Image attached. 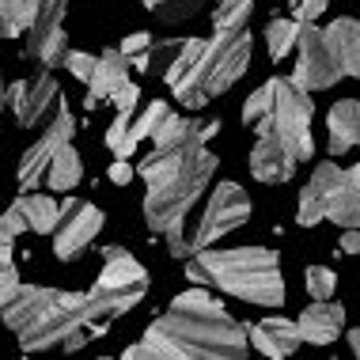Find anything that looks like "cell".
I'll use <instances>...</instances> for the list:
<instances>
[{"instance_id":"1","label":"cell","mask_w":360,"mask_h":360,"mask_svg":"<svg viewBox=\"0 0 360 360\" xmlns=\"http://www.w3.org/2000/svg\"><path fill=\"white\" fill-rule=\"evenodd\" d=\"M247 326L224 311V304L205 288L179 292L160 319H152L144 338L125 349V360H239L247 356Z\"/></svg>"},{"instance_id":"23","label":"cell","mask_w":360,"mask_h":360,"mask_svg":"<svg viewBox=\"0 0 360 360\" xmlns=\"http://www.w3.org/2000/svg\"><path fill=\"white\" fill-rule=\"evenodd\" d=\"M80 179H84V160H80V152H76V144L69 141L53 152L50 167H46V186L57 190V193H69V190L80 186Z\"/></svg>"},{"instance_id":"15","label":"cell","mask_w":360,"mask_h":360,"mask_svg":"<svg viewBox=\"0 0 360 360\" xmlns=\"http://www.w3.org/2000/svg\"><path fill=\"white\" fill-rule=\"evenodd\" d=\"M247 342L255 345L262 356L285 360V356H292L300 345H304V338H300V326L292 323V319L269 315V319H258V323L247 326Z\"/></svg>"},{"instance_id":"12","label":"cell","mask_w":360,"mask_h":360,"mask_svg":"<svg viewBox=\"0 0 360 360\" xmlns=\"http://www.w3.org/2000/svg\"><path fill=\"white\" fill-rule=\"evenodd\" d=\"M65 12H69V0H38L34 23L27 27V42L23 53L38 61L42 69L61 65V57L69 53V34H65Z\"/></svg>"},{"instance_id":"30","label":"cell","mask_w":360,"mask_h":360,"mask_svg":"<svg viewBox=\"0 0 360 360\" xmlns=\"http://www.w3.org/2000/svg\"><path fill=\"white\" fill-rule=\"evenodd\" d=\"M182 42H186V38H152V46H148V72H155V76L167 72V65L182 53Z\"/></svg>"},{"instance_id":"8","label":"cell","mask_w":360,"mask_h":360,"mask_svg":"<svg viewBox=\"0 0 360 360\" xmlns=\"http://www.w3.org/2000/svg\"><path fill=\"white\" fill-rule=\"evenodd\" d=\"M87 326H91V307H87V292H61L53 307L19 334L23 353H76L87 345Z\"/></svg>"},{"instance_id":"16","label":"cell","mask_w":360,"mask_h":360,"mask_svg":"<svg viewBox=\"0 0 360 360\" xmlns=\"http://www.w3.org/2000/svg\"><path fill=\"white\" fill-rule=\"evenodd\" d=\"M338 179H342V167H338L334 160L319 163V167L311 171L307 186L300 190V209H296V220L304 224V228H315L319 220H326V209H330V198H334V190H338Z\"/></svg>"},{"instance_id":"17","label":"cell","mask_w":360,"mask_h":360,"mask_svg":"<svg viewBox=\"0 0 360 360\" xmlns=\"http://www.w3.org/2000/svg\"><path fill=\"white\" fill-rule=\"evenodd\" d=\"M296 326H300V338H304V342L330 345V342H338V338L345 334V307L338 304L334 296L330 300H311V304L300 311Z\"/></svg>"},{"instance_id":"3","label":"cell","mask_w":360,"mask_h":360,"mask_svg":"<svg viewBox=\"0 0 360 360\" xmlns=\"http://www.w3.org/2000/svg\"><path fill=\"white\" fill-rule=\"evenodd\" d=\"M186 277L193 285H212L258 307L285 304V274L274 247H205L186 258Z\"/></svg>"},{"instance_id":"39","label":"cell","mask_w":360,"mask_h":360,"mask_svg":"<svg viewBox=\"0 0 360 360\" xmlns=\"http://www.w3.org/2000/svg\"><path fill=\"white\" fill-rule=\"evenodd\" d=\"M349 349H353V353L360 356V326H356V330H349Z\"/></svg>"},{"instance_id":"2","label":"cell","mask_w":360,"mask_h":360,"mask_svg":"<svg viewBox=\"0 0 360 360\" xmlns=\"http://www.w3.org/2000/svg\"><path fill=\"white\" fill-rule=\"evenodd\" d=\"M250 50H255V38L247 27L217 31L212 38H186L163 80L182 106L201 110L250 69Z\"/></svg>"},{"instance_id":"31","label":"cell","mask_w":360,"mask_h":360,"mask_svg":"<svg viewBox=\"0 0 360 360\" xmlns=\"http://www.w3.org/2000/svg\"><path fill=\"white\" fill-rule=\"evenodd\" d=\"M304 288L311 300H330L338 288V274L330 266H307L304 269Z\"/></svg>"},{"instance_id":"24","label":"cell","mask_w":360,"mask_h":360,"mask_svg":"<svg viewBox=\"0 0 360 360\" xmlns=\"http://www.w3.org/2000/svg\"><path fill=\"white\" fill-rule=\"evenodd\" d=\"M15 205L23 209V220H27V231H38V236H53L57 228V217H61V205L50 198V193H19Z\"/></svg>"},{"instance_id":"21","label":"cell","mask_w":360,"mask_h":360,"mask_svg":"<svg viewBox=\"0 0 360 360\" xmlns=\"http://www.w3.org/2000/svg\"><path fill=\"white\" fill-rule=\"evenodd\" d=\"M326 129H330V155H345L360 144V103L356 99H338L326 110Z\"/></svg>"},{"instance_id":"18","label":"cell","mask_w":360,"mask_h":360,"mask_svg":"<svg viewBox=\"0 0 360 360\" xmlns=\"http://www.w3.org/2000/svg\"><path fill=\"white\" fill-rule=\"evenodd\" d=\"M129 69H133V65L125 61V53L118 50V46L95 53V72H91V80H87L84 110H99V106L110 99V95L118 91L125 80H129Z\"/></svg>"},{"instance_id":"36","label":"cell","mask_w":360,"mask_h":360,"mask_svg":"<svg viewBox=\"0 0 360 360\" xmlns=\"http://www.w3.org/2000/svg\"><path fill=\"white\" fill-rule=\"evenodd\" d=\"M15 285H19V269H15V262H0V304H4V300L15 292Z\"/></svg>"},{"instance_id":"25","label":"cell","mask_w":360,"mask_h":360,"mask_svg":"<svg viewBox=\"0 0 360 360\" xmlns=\"http://www.w3.org/2000/svg\"><path fill=\"white\" fill-rule=\"evenodd\" d=\"M171 114H174V110H171V106L163 103V99H152L148 106H141V110L133 114V122H129V137H125V160L137 152L141 141H152L155 133L163 129V122H167Z\"/></svg>"},{"instance_id":"11","label":"cell","mask_w":360,"mask_h":360,"mask_svg":"<svg viewBox=\"0 0 360 360\" xmlns=\"http://www.w3.org/2000/svg\"><path fill=\"white\" fill-rule=\"evenodd\" d=\"M103 209H95L91 201L84 198H65L61 201V217H57V228H53V255L57 262H80L87 250H91L95 236L103 231Z\"/></svg>"},{"instance_id":"10","label":"cell","mask_w":360,"mask_h":360,"mask_svg":"<svg viewBox=\"0 0 360 360\" xmlns=\"http://www.w3.org/2000/svg\"><path fill=\"white\" fill-rule=\"evenodd\" d=\"M296 65H292V84H300L304 91H330L338 80H345L338 69L334 53H330L323 27L315 19H300V34H296Z\"/></svg>"},{"instance_id":"22","label":"cell","mask_w":360,"mask_h":360,"mask_svg":"<svg viewBox=\"0 0 360 360\" xmlns=\"http://www.w3.org/2000/svg\"><path fill=\"white\" fill-rule=\"evenodd\" d=\"M326 220H334L338 228H360V163L342 171L338 190H334V198H330Z\"/></svg>"},{"instance_id":"32","label":"cell","mask_w":360,"mask_h":360,"mask_svg":"<svg viewBox=\"0 0 360 360\" xmlns=\"http://www.w3.org/2000/svg\"><path fill=\"white\" fill-rule=\"evenodd\" d=\"M148 46H152V34H148V31H133V34L122 38L118 50L125 53V61H129L133 69L148 72Z\"/></svg>"},{"instance_id":"40","label":"cell","mask_w":360,"mask_h":360,"mask_svg":"<svg viewBox=\"0 0 360 360\" xmlns=\"http://www.w3.org/2000/svg\"><path fill=\"white\" fill-rule=\"evenodd\" d=\"M4 106H8V84H4V76H0V114H4Z\"/></svg>"},{"instance_id":"20","label":"cell","mask_w":360,"mask_h":360,"mask_svg":"<svg viewBox=\"0 0 360 360\" xmlns=\"http://www.w3.org/2000/svg\"><path fill=\"white\" fill-rule=\"evenodd\" d=\"M296 155H288L274 137H258L255 148H250V174H255L258 182H269V186H277V182H288L292 174H296Z\"/></svg>"},{"instance_id":"38","label":"cell","mask_w":360,"mask_h":360,"mask_svg":"<svg viewBox=\"0 0 360 360\" xmlns=\"http://www.w3.org/2000/svg\"><path fill=\"white\" fill-rule=\"evenodd\" d=\"M342 250H345V255H360V228H345Z\"/></svg>"},{"instance_id":"19","label":"cell","mask_w":360,"mask_h":360,"mask_svg":"<svg viewBox=\"0 0 360 360\" xmlns=\"http://www.w3.org/2000/svg\"><path fill=\"white\" fill-rule=\"evenodd\" d=\"M323 38H326V46H330V53H334L342 76L360 80V23L356 19L353 15H338L330 27H323Z\"/></svg>"},{"instance_id":"34","label":"cell","mask_w":360,"mask_h":360,"mask_svg":"<svg viewBox=\"0 0 360 360\" xmlns=\"http://www.w3.org/2000/svg\"><path fill=\"white\" fill-rule=\"evenodd\" d=\"M61 65L76 76V80H84V84L91 80V72H95V57L84 53V50H69V53L61 57Z\"/></svg>"},{"instance_id":"9","label":"cell","mask_w":360,"mask_h":360,"mask_svg":"<svg viewBox=\"0 0 360 360\" xmlns=\"http://www.w3.org/2000/svg\"><path fill=\"white\" fill-rule=\"evenodd\" d=\"M8 106H12L15 122L23 125V129H34V133L42 129L46 122H53L61 110H69L61 84L53 80L50 69H38L31 76H23V80L8 84Z\"/></svg>"},{"instance_id":"29","label":"cell","mask_w":360,"mask_h":360,"mask_svg":"<svg viewBox=\"0 0 360 360\" xmlns=\"http://www.w3.org/2000/svg\"><path fill=\"white\" fill-rule=\"evenodd\" d=\"M255 0H212V27L217 31H231V27H247Z\"/></svg>"},{"instance_id":"28","label":"cell","mask_w":360,"mask_h":360,"mask_svg":"<svg viewBox=\"0 0 360 360\" xmlns=\"http://www.w3.org/2000/svg\"><path fill=\"white\" fill-rule=\"evenodd\" d=\"M296 34H300V19H269L266 23V50L274 61H285V57L296 50Z\"/></svg>"},{"instance_id":"37","label":"cell","mask_w":360,"mask_h":360,"mask_svg":"<svg viewBox=\"0 0 360 360\" xmlns=\"http://www.w3.org/2000/svg\"><path fill=\"white\" fill-rule=\"evenodd\" d=\"M106 174H110V182H118V186H125V182H129L133 174H137V167H129L125 160H114V163H110V171H106Z\"/></svg>"},{"instance_id":"7","label":"cell","mask_w":360,"mask_h":360,"mask_svg":"<svg viewBox=\"0 0 360 360\" xmlns=\"http://www.w3.org/2000/svg\"><path fill=\"white\" fill-rule=\"evenodd\" d=\"M148 296V269L125 247H103V274L87 288V307H91V326H110L114 319L129 315L141 300Z\"/></svg>"},{"instance_id":"13","label":"cell","mask_w":360,"mask_h":360,"mask_svg":"<svg viewBox=\"0 0 360 360\" xmlns=\"http://www.w3.org/2000/svg\"><path fill=\"white\" fill-rule=\"evenodd\" d=\"M76 133V122L69 110H61L53 122H46L38 129V137L31 141V148L19 155V167H15V182H19V193H31L38 186H46V167H50L53 152L61 144H69Z\"/></svg>"},{"instance_id":"6","label":"cell","mask_w":360,"mask_h":360,"mask_svg":"<svg viewBox=\"0 0 360 360\" xmlns=\"http://www.w3.org/2000/svg\"><path fill=\"white\" fill-rule=\"evenodd\" d=\"M217 163L220 160L209 152V144H198L171 179H163L160 186H148V193H144V224H148V231L167 236L174 224L205 198V186L212 171H217Z\"/></svg>"},{"instance_id":"4","label":"cell","mask_w":360,"mask_h":360,"mask_svg":"<svg viewBox=\"0 0 360 360\" xmlns=\"http://www.w3.org/2000/svg\"><path fill=\"white\" fill-rule=\"evenodd\" d=\"M311 118H315V99L288 76H274L243 103V125L258 137H274L281 148L296 160L315 155V137H311Z\"/></svg>"},{"instance_id":"35","label":"cell","mask_w":360,"mask_h":360,"mask_svg":"<svg viewBox=\"0 0 360 360\" xmlns=\"http://www.w3.org/2000/svg\"><path fill=\"white\" fill-rule=\"evenodd\" d=\"M330 4H334V0H288L292 19H319Z\"/></svg>"},{"instance_id":"33","label":"cell","mask_w":360,"mask_h":360,"mask_svg":"<svg viewBox=\"0 0 360 360\" xmlns=\"http://www.w3.org/2000/svg\"><path fill=\"white\" fill-rule=\"evenodd\" d=\"M27 231V220H23V209L15 205H8L4 212H0V247H12V243L19 239Z\"/></svg>"},{"instance_id":"26","label":"cell","mask_w":360,"mask_h":360,"mask_svg":"<svg viewBox=\"0 0 360 360\" xmlns=\"http://www.w3.org/2000/svg\"><path fill=\"white\" fill-rule=\"evenodd\" d=\"M38 0H0V38H19L34 23Z\"/></svg>"},{"instance_id":"27","label":"cell","mask_w":360,"mask_h":360,"mask_svg":"<svg viewBox=\"0 0 360 360\" xmlns=\"http://www.w3.org/2000/svg\"><path fill=\"white\" fill-rule=\"evenodd\" d=\"M205 4H212V0H144V8H148L160 23H167V27L186 23V19L201 15V12H205Z\"/></svg>"},{"instance_id":"14","label":"cell","mask_w":360,"mask_h":360,"mask_svg":"<svg viewBox=\"0 0 360 360\" xmlns=\"http://www.w3.org/2000/svg\"><path fill=\"white\" fill-rule=\"evenodd\" d=\"M57 296H61L57 288H46V285H23V281H19L15 292L4 300V304H0V319H4V326L19 338L27 326H34L38 319H42L46 311L53 307V300H57Z\"/></svg>"},{"instance_id":"5","label":"cell","mask_w":360,"mask_h":360,"mask_svg":"<svg viewBox=\"0 0 360 360\" xmlns=\"http://www.w3.org/2000/svg\"><path fill=\"white\" fill-rule=\"evenodd\" d=\"M247 220H250L247 190H243L239 182L224 179V182L212 186V193L205 201H198V205L163 236L167 239V255L186 262V258L198 255V250H205V247H212V243H220L224 236H231V231L243 228Z\"/></svg>"}]
</instances>
